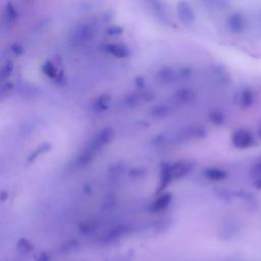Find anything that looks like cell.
I'll use <instances>...</instances> for the list:
<instances>
[{"instance_id": "obj_1", "label": "cell", "mask_w": 261, "mask_h": 261, "mask_svg": "<svg viewBox=\"0 0 261 261\" xmlns=\"http://www.w3.org/2000/svg\"><path fill=\"white\" fill-rule=\"evenodd\" d=\"M96 29L90 22H82L74 25L69 34V42L73 47H84L94 40Z\"/></svg>"}, {"instance_id": "obj_2", "label": "cell", "mask_w": 261, "mask_h": 261, "mask_svg": "<svg viewBox=\"0 0 261 261\" xmlns=\"http://www.w3.org/2000/svg\"><path fill=\"white\" fill-rule=\"evenodd\" d=\"M176 16L184 25H191L196 19L195 11L190 2L187 0H179L176 3Z\"/></svg>"}, {"instance_id": "obj_3", "label": "cell", "mask_w": 261, "mask_h": 261, "mask_svg": "<svg viewBox=\"0 0 261 261\" xmlns=\"http://www.w3.org/2000/svg\"><path fill=\"white\" fill-rule=\"evenodd\" d=\"M231 142L238 149H248L254 145V136L248 129L239 128L233 132Z\"/></svg>"}, {"instance_id": "obj_4", "label": "cell", "mask_w": 261, "mask_h": 261, "mask_svg": "<svg viewBox=\"0 0 261 261\" xmlns=\"http://www.w3.org/2000/svg\"><path fill=\"white\" fill-rule=\"evenodd\" d=\"M103 48L108 54L118 59H125V58H128L130 55L129 48L123 44L108 43V44H105Z\"/></svg>"}, {"instance_id": "obj_5", "label": "cell", "mask_w": 261, "mask_h": 261, "mask_svg": "<svg viewBox=\"0 0 261 261\" xmlns=\"http://www.w3.org/2000/svg\"><path fill=\"white\" fill-rule=\"evenodd\" d=\"M227 28L233 34L243 32L245 28V18L241 13H233L227 18Z\"/></svg>"}, {"instance_id": "obj_6", "label": "cell", "mask_w": 261, "mask_h": 261, "mask_svg": "<svg viewBox=\"0 0 261 261\" xmlns=\"http://www.w3.org/2000/svg\"><path fill=\"white\" fill-rule=\"evenodd\" d=\"M156 77L161 84L167 85L173 83L176 80V73L173 68L169 66H163L157 71Z\"/></svg>"}, {"instance_id": "obj_7", "label": "cell", "mask_w": 261, "mask_h": 261, "mask_svg": "<svg viewBox=\"0 0 261 261\" xmlns=\"http://www.w3.org/2000/svg\"><path fill=\"white\" fill-rule=\"evenodd\" d=\"M18 17L17 9L12 2H7L4 8V18L7 23H13Z\"/></svg>"}, {"instance_id": "obj_8", "label": "cell", "mask_w": 261, "mask_h": 261, "mask_svg": "<svg viewBox=\"0 0 261 261\" xmlns=\"http://www.w3.org/2000/svg\"><path fill=\"white\" fill-rule=\"evenodd\" d=\"M253 101H254V96L252 91L250 89L243 90L240 96V105L243 108H248L253 104Z\"/></svg>"}, {"instance_id": "obj_9", "label": "cell", "mask_w": 261, "mask_h": 261, "mask_svg": "<svg viewBox=\"0 0 261 261\" xmlns=\"http://www.w3.org/2000/svg\"><path fill=\"white\" fill-rule=\"evenodd\" d=\"M42 70L44 72L45 75H47L48 77L54 79L57 75V68L55 67V65L51 62V61H46L43 66H42Z\"/></svg>"}, {"instance_id": "obj_10", "label": "cell", "mask_w": 261, "mask_h": 261, "mask_svg": "<svg viewBox=\"0 0 261 261\" xmlns=\"http://www.w3.org/2000/svg\"><path fill=\"white\" fill-rule=\"evenodd\" d=\"M13 71V62L10 61V60H7L3 63L2 67H1V71H0V76H1V80H5L7 79L8 76L11 75Z\"/></svg>"}, {"instance_id": "obj_11", "label": "cell", "mask_w": 261, "mask_h": 261, "mask_svg": "<svg viewBox=\"0 0 261 261\" xmlns=\"http://www.w3.org/2000/svg\"><path fill=\"white\" fill-rule=\"evenodd\" d=\"M148 4H149V6L157 13V14H159V15H164V7H163V5H162V3H161V1L160 0H145Z\"/></svg>"}, {"instance_id": "obj_12", "label": "cell", "mask_w": 261, "mask_h": 261, "mask_svg": "<svg viewBox=\"0 0 261 261\" xmlns=\"http://www.w3.org/2000/svg\"><path fill=\"white\" fill-rule=\"evenodd\" d=\"M207 174L211 179H214V180H220L226 177L225 172L220 169H210Z\"/></svg>"}, {"instance_id": "obj_13", "label": "cell", "mask_w": 261, "mask_h": 261, "mask_svg": "<svg viewBox=\"0 0 261 261\" xmlns=\"http://www.w3.org/2000/svg\"><path fill=\"white\" fill-rule=\"evenodd\" d=\"M252 173L255 175V176H258L260 177L261 176V157H259L255 163L253 164L252 166Z\"/></svg>"}, {"instance_id": "obj_14", "label": "cell", "mask_w": 261, "mask_h": 261, "mask_svg": "<svg viewBox=\"0 0 261 261\" xmlns=\"http://www.w3.org/2000/svg\"><path fill=\"white\" fill-rule=\"evenodd\" d=\"M107 33L111 36H114V35H119L122 33V29L120 27H110L108 30H107Z\"/></svg>"}, {"instance_id": "obj_15", "label": "cell", "mask_w": 261, "mask_h": 261, "mask_svg": "<svg viewBox=\"0 0 261 261\" xmlns=\"http://www.w3.org/2000/svg\"><path fill=\"white\" fill-rule=\"evenodd\" d=\"M254 186H255V188H257V189L261 190V176H260V177H257V178L255 179V181H254Z\"/></svg>"}, {"instance_id": "obj_16", "label": "cell", "mask_w": 261, "mask_h": 261, "mask_svg": "<svg viewBox=\"0 0 261 261\" xmlns=\"http://www.w3.org/2000/svg\"><path fill=\"white\" fill-rule=\"evenodd\" d=\"M259 136H260V138H261V127L259 128Z\"/></svg>"}]
</instances>
